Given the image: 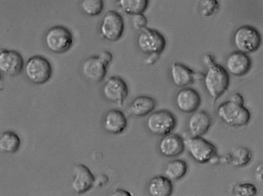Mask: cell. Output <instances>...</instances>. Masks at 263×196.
Returning a JSON list of instances; mask_svg holds the SVG:
<instances>
[{
  "instance_id": "cell-1",
  "label": "cell",
  "mask_w": 263,
  "mask_h": 196,
  "mask_svg": "<svg viewBox=\"0 0 263 196\" xmlns=\"http://www.w3.org/2000/svg\"><path fill=\"white\" fill-rule=\"evenodd\" d=\"M206 67L203 78L204 85L208 94L215 101L228 89L229 74L226 69L215 62Z\"/></svg>"
},
{
  "instance_id": "cell-2",
  "label": "cell",
  "mask_w": 263,
  "mask_h": 196,
  "mask_svg": "<svg viewBox=\"0 0 263 196\" xmlns=\"http://www.w3.org/2000/svg\"><path fill=\"white\" fill-rule=\"evenodd\" d=\"M217 115L226 124L234 127L246 125L251 119L250 111L243 104L230 100L222 102L218 106Z\"/></svg>"
},
{
  "instance_id": "cell-3",
  "label": "cell",
  "mask_w": 263,
  "mask_h": 196,
  "mask_svg": "<svg viewBox=\"0 0 263 196\" xmlns=\"http://www.w3.org/2000/svg\"><path fill=\"white\" fill-rule=\"evenodd\" d=\"M232 40L237 51L248 54L258 50L261 43V37L256 28L244 25L234 31Z\"/></svg>"
},
{
  "instance_id": "cell-4",
  "label": "cell",
  "mask_w": 263,
  "mask_h": 196,
  "mask_svg": "<svg viewBox=\"0 0 263 196\" xmlns=\"http://www.w3.org/2000/svg\"><path fill=\"white\" fill-rule=\"evenodd\" d=\"M25 73L28 80L32 83L42 84L50 79L52 69L50 62L45 57L35 55L26 61Z\"/></svg>"
},
{
  "instance_id": "cell-5",
  "label": "cell",
  "mask_w": 263,
  "mask_h": 196,
  "mask_svg": "<svg viewBox=\"0 0 263 196\" xmlns=\"http://www.w3.org/2000/svg\"><path fill=\"white\" fill-rule=\"evenodd\" d=\"M177 120L174 115L166 110H160L152 113L147 118L145 125L152 134L164 136L175 128Z\"/></svg>"
},
{
  "instance_id": "cell-6",
  "label": "cell",
  "mask_w": 263,
  "mask_h": 196,
  "mask_svg": "<svg viewBox=\"0 0 263 196\" xmlns=\"http://www.w3.org/2000/svg\"><path fill=\"white\" fill-rule=\"evenodd\" d=\"M44 40L47 48L50 51L55 53H63L72 46L73 36L67 28L62 26H55L47 31Z\"/></svg>"
},
{
  "instance_id": "cell-7",
  "label": "cell",
  "mask_w": 263,
  "mask_h": 196,
  "mask_svg": "<svg viewBox=\"0 0 263 196\" xmlns=\"http://www.w3.org/2000/svg\"><path fill=\"white\" fill-rule=\"evenodd\" d=\"M164 36L156 29L146 27L140 31L137 38V45L143 53L149 55H160L166 47Z\"/></svg>"
},
{
  "instance_id": "cell-8",
  "label": "cell",
  "mask_w": 263,
  "mask_h": 196,
  "mask_svg": "<svg viewBox=\"0 0 263 196\" xmlns=\"http://www.w3.org/2000/svg\"><path fill=\"white\" fill-rule=\"evenodd\" d=\"M185 144L191 157L199 163L209 162L217 155L216 146L201 137L191 136Z\"/></svg>"
},
{
  "instance_id": "cell-9",
  "label": "cell",
  "mask_w": 263,
  "mask_h": 196,
  "mask_svg": "<svg viewBox=\"0 0 263 196\" xmlns=\"http://www.w3.org/2000/svg\"><path fill=\"white\" fill-rule=\"evenodd\" d=\"M124 30V20L121 15L114 10L107 12L104 15L100 27L102 37L109 41L118 40Z\"/></svg>"
},
{
  "instance_id": "cell-10",
  "label": "cell",
  "mask_w": 263,
  "mask_h": 196,
  "mask_svg": "<svg viewBox=\"0 0 263 196\" xmlns=\"http://www.w3.org/2000/svg\"><path fill=\"white\" fill-rule=\"evenodd\" d=\"M103 96L108 101L122 106L128 94L126 82L120 77H109L102 88Z\"/></svg>"
},
{
  "instance_id": "cell-11",
  "label": "cell",
  "mask_w": 263,
  "mask_h": 196,
  "mask_svg": "<svg viewBox=\"0 0 263 196\" xmlns=\"http://www.w3.org/2000/svg\"><path fill=\"white\" fill-rule=\"evenodd\" d=\"M170 76L174 84L183 87L192 84L197 80L203 79L204 74L196 72L186 65L173 62L170 67Z\"/></svg>"
},
{
  "instance_id": "cell-12",
  "label": "cell",
  "mask_w": 263,
  "mask_h": 196,
  "mask_svg": "<svg viewBox=\"0 0 263 196\" xmlns=\"http://www.w3.org/2000/svg\"><path fill=\"white\" fill-rule=\"evenodd\" d=\"M24 66L23 58L20 53L14 50H1L0 70L3 73L10 76L17 75Z\"/></svg>"
},
{
  "instance_id": "cell-13",
  "label": "cell",
  "mask_w": 263,
  "mask_h": 196,
  "mask_svg": "<svg viewBox=\"0 0 263 196\" xmlns=\"http://www.w3.org/2000/svg\"><path fill=\"white\" fill-rule=\"evenodd\" d=\"M175 102L178 109L183 113L195 112L201 104V97L198 92L191 88H184L176 94Z\"/></svg>"
},
{
  "instance_id": "cell-14",
  "label": "cell",
  "mask_w": 263,
  "mask_h": 196,
  "mask_svg": "<svg viewBox=\"0 0 263 196\" xmlns=\"http://www.w3.org/2000/svg\"><path fill=\"white\" fill-rule=\"evenodd\" d=\"M107 67L98 56H91L84 61L82 65V73L89 81L99 83L105 77Z\"/></svg>"
},
{
  "instance_id": "cell-15",
  "label": "cell",
  "mask_w": 263,
  "mask_h": 196,
  "mask_svg": "<svg viewBox=\"0 0 263 196\" xmlns=\"http://www.w3.org/2000/svg\"><path fill=\"white\" fill-rule=\"evenodd\" d=\"M185 146L183 138L178 134L173 133L163 136L158 145L160 154L167 158L175 157L181 155Z\"/></svg>"
},
{
  "instance_id": "cell-16",
  "label": "cell",
  "mask_w": 263,
  "mask_h": 196,
  "mask_svg": "<svg viewBox=\"0 0 263 196\" xmlns=\"http://www.w3.org/2000/svg\"><path fill=\"white\" fill-rule=\"evenodd\" d=\"M71 186L77 193H83L94 185L95 177L89 169L82 164H76L73 168Z\"/></svg>"
},
{
  "instance_id": "cell-17",
  "label": "cell",
  "mask_w": 263,
  "mask_h": 196,
  "mask_svg": "<svg viewBox=\"0 0 263 196\" xmlns=\"http://www.w3.org/2000/svg\"><path fill=\"white\" fill-rule=\"evenodd\" d=\"M226 67L229 73L235 76H241L250 70L251 60L247 54L236 51L227 57Z\"/></svg>"
},
{
  "instance_id": "cell-18",
  "label": "cell",
  "mask_w": 263,
  "mask_h": 196,
  "mask_svg": "<svg viewBox=\"0 0 263 196\" xmlns=\"http://www.w3.org/2000/svg\"><path fill=\"white\" fill-rule=\"evenodd\" d=\"M212 124L211 116L204 111L194 112L189 117L187 126L192 137H201L209 130Z\"/></svg>"
},
{
  "instance_id": "cell-19",
  "label": "cell",
  "mask_w": 263,
  "mask_h": 196,
  "mask_svg": "<svg viewBox=\"0 0 263 196\" xmlns=\"http://www.w3.org/2000/svg\"><path fill=\"white\" fill-rule=\"evenodd\" d=\"M127 120L124 113L118 109L109 110L105 115L103 126L108 133L118 135L126 128Z\"/></svg>"
},
{
  "instance_id": "cell-20",
  "label": "cell",
  "mask_w": 263,
  "mask_h": 196,
  "mask_svg": "<svg viewBox=\"0 0 263 196\" xmlns=\"http://www.w3.org/2000/svg\"><path fill=\"white\" fill-rule=\"evenodd\" d=\"M157 102L152 97L142 95L134 98L131 102L128 112L136 117H143L152 112L156 107Z\"/></svg>"
},
{
  "instance_id": "cell-21",
  "label": "cell",
  "mask_w": 263,
  "mask_h": 196,
  "mask_svg": "<svg viewBox=\"0 0 263 196\" xmlns=\"http://www.w3.org/2000/svg\"><path fill=\"white\" fill-rule=\"evenodd\" d=\"M147 189L152 196H169L173 190L172 180L165 176H157L149 182Z\"/></svg>"
},
{
  "instance_id": "cell-22",
  "label": "cell",
  "mask_w": 263,
  "mask_h": 196,
  "mask_svg": "<svg viewBox=\"0 0 263 196\" xmlns=\"http://www.w3.org/2000/svg\"><path fill=\"white\" fill-rule=\"evenodd\" d=\"M187 170V164L184 160L175 159L167 163L164 172L170 180L176 181L183 177Z\"/></svg>"
},
{
  "instance_id": "cell-23",
  "label": "cell",
  "mask_w": 263,
  "mask_h": 196,
  "mask_svg": "<svg viewBox=\"0 0 263 196\" xmlns=\"http://www.w3.org/2000/svg\"><path fill=\"white\" fill-rule=\"evenodd\" d=\"M21 140L18 135L12 131H6L0 138V149L7 154H13L18 150Z\"/></svg>"
},
{
  "instance_id": "cell-24",
  "label": "cell",
  "mask_w": 263,
  "mask_h": 196,
  "mask_svg": "<svg viewBox=\"0 0 263 196\" xmlns=\"http://www.w3.org/2000/svg\"><path fill=\"white\" fill-rule=\"evenodd\" d=\"M149 0H118L117 4L125 14L133 15L143 13L147 9Z\"/></svg>"
},
{
  "instance_id": "cell-25",
  "label": "cell",
  "mask_w": 263,
  "mask_h": 196,
  "mask_svg": "<svg viewBox=\"0 0 263 196\" xmlns=\"http://www.w3.org/2000/svg\"><path fill=\"white\" fill-rule=\"evenodd\" d=\"M231 162L233 166L240 167L247 165L252 158L251 151L246 147L239 146L234 148L230 154Z\"/></svg>"
},
{
  "instance_id": "cell-26",
  "label": "cell",
  "mask_w": 263,
  "mask_h": 196,
  "mask_svg": "<svg viewBox=\"0 0 263 196\" xmlns=\"http://www.w3.org/2000/svg\"><path fill=\"white\" fill-rule=\"evenodd\" d=\"M82 11L89 16L99 15L104 8L103 0H82L80 4Z\"/></svg>"
},
{
  "instance_id": "cell-27",
  "label": "cell",
  "mask_w": 263,
  "mask_h": 196,
  "mask_svg": "<svg viewBox=\"0 0 263 196\" xmlns=\"http://www.w3.org/2000/svg\"><path fill=\"white\" fill-rule=\"evenodd\" d=\"M198 10L202 17L212 16L218 10L219 5L217 0H198Z\"/></svg>"
},
{
  "instance_id": "cell-28",
  "label": "cell",
  "mask_w": 263,
  "mask_h": 196,
  "mask_svg": "<svg viewBox=\"0 0 263 196\" xmlns=\"http://www.w3.org/2000/svg\"><path fill=\"white\" fill-rule=\"evenodd\" d=\"M232 190L233 193L237 196H254L257 192L256 187L250 183L236 184Z\"/></svg>"
},
{
  "instance_id": "cell-29",
  "label": "cell",
  "mask_w": 263,
  "mask_h": 196,
  "mask_svg": "<svg viewBox=\"0 0 263 196\" xmlns=\"http://www.w3.org/2000/svg\"><path fill=\"white\" fill-rule=\"evenodd\" d=\"M132 16L131 21L134 29L140 31L147 27V19L143 13L136 14Z\"/></svg>"
},
{
  "instance_id": "cell-30",
  "label": "cell",
  "mask_w": 263,
  "mask_h": 196,
  "mask_svg": "<svg viewBox=\"0 0 263 196\" xmlns=\"http://www.w3.org/2000/svg\"><path fill=\"white\" fill-rule=\"evenodd\" d=\"M101 60L107 66L111 62L112 60V54L108 51H103L98 55Z\"/></svg>"
},
{
  "instance_id": "cell-31",
  "label": "cell",
  "mask_w": 263,
  "mask_h": 196,
  "mask_svg": "<svg viewBox=\"0 0 263 196\" xmlns=\"http://www.w3.org/2000/svg\"><path fill=\"white\" fill-rule=\"evenodd\" d=\"M256 179L260 182H263V162L257 165L254 169Z\"/></svg>"
},
{
  "instance_id": "cell-32",
  "label": "cell",
  "mask_w": 263,
  "mask_h": 196,
  "mask_svg": "<svg viewBox=\"0 0 263 196\" xmlns=\"http://www.w3.org/2000/svg\"><path fill=\"white\" fill-rule=\"evenodd\" d=\"M159 54H153L148 55V57L146 58L145 63L147 66H152L159 59Z\"/></svg>"
},
{
  "instance_id": "cell-33",
  "label": "cell",
  "mask_w": 263,
  "mask_h": 196,
  "mask_svg": "<svg viewBox=\"0 0 263 196\" xmlns=\"http://www.w3.org/2000/svg\"><path fill=\"white\" fill-rule=\"evenodd\" d=\"M229 100H230L233 102L240 103V104H243V103H244V100H243V98L242 96L238 93H235L233 94L230 96Z\"/></svg>"
},
{
  "instance_id": "cell-34",
  "label": "cell",
  "mask_w": 263,
  "mask_h": 196,
  "mask_svg": "<svg viewBox=\"0 0 263 196\" xmlns=\"http://www.w3.org/2000/svg\"><path fill=\"white\" fill-rule=\"evenodd\" d=\"M108 181V178L105 175H100L99 177L95 180L94 182V185L97 187L102 186L103 185L105 184Z\"/></svg>"
},
{
  "instance_id": "cell-35",
  "label": "cell",
  "mask_w": 263,
  "mask_h": 196,
  "mask_svg": "<svg viewBox=\"0 0 263 196\" xmlns=\"http://www.w3.org/2000/svg\"><path fill=\"white\" fill-rule=\"evenodd\" d=\"M202 61L206 67H208L215 62L213 57L209 54H206L203 56Z\"/></svg>"
},
{
  "instance_id": "cell-36",
  "label": "cell",
  "mask_w": 263,
  "mask_h": 196,
  "mask_svg": "<svg viewBox=\"0 0 263 196\" xmlns=\"http://www.w3.org/2000/svg\"><path fill=\"white\" fill-rule=\"evenodd\" d=\"M112 195L115 196H121V195H125V196H129L131 195L130 193L124 189H118L115 190V191L112 194Z\"/></svg>"
},
{
  "instance_id": "cell-37",
  "label": "cell",
  "mask_w": 263,
  "mask_h": 196,
  "mask_svg": "<svg viewBox=\"0 0 263 196\" xmlns=\"http://www.w3.org/2000/svg\"><path fill=\"white\" fill-rule=\"evenodd\" d=\"M231 159L230 154L219 158V163L221 164H230Z\"/></svg>"
}]
</instances>
